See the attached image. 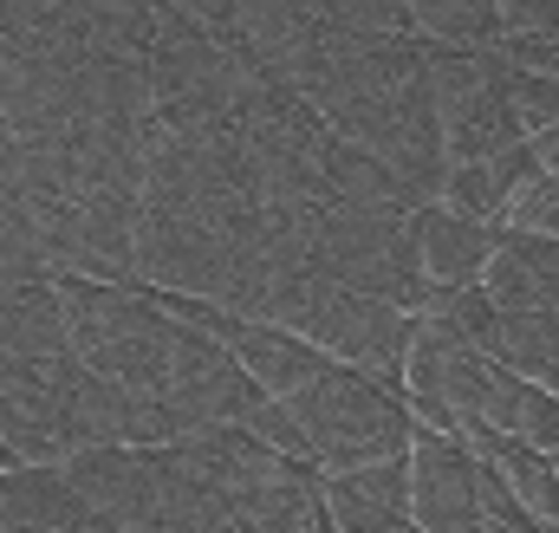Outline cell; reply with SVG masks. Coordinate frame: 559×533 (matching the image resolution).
<instances>
[{
    "label": "cell",
    "mask_w": 559,
    "mask_h": 533,
    "mask_svg": "<svg viewBox=\"0 0 559 533\" xmlns=\"http://www.w3.org/2000/svg\"><path fill=\"white\" fill-rule=\"evenodd\" d=\"M66 299V325H72V352L111 378L118 391L169 403V371H176V339L182 319L163 306L156 286L143 280H59Z\"/></svg>",
    "instance_id": "obj_1"
},
{
    "label": "cell",
    "mask_w": 559,
    "mask_h": 533,
    "mask_svg": "<svg viewBox=\"0 0 559 533\" xmlns=\"http://www.w3.org/2000/svg\"><path fill=\"white\" fill-rule=\"evenodd\" d=\"M312 462L325 475L338 469H365V462H391V455H411L417 442V416H411V398L358 365H325L306 391L286 398Z\"/></svg>",
    "instance_id": "obj_2"
},
{
    "label": "cell",
    "mask_w": 559,
    "mask_h": 533,
    "mask_svg": "<svg viewBox=\"0 0 559 533\" xmlns=\"http://www.w3.org/2000/svg\"><path fill=\"white\" fill-rule=\"evenodd\" d=\"M429 92H436L449 163H481V156L527 143L514 59L501 46H436L429 39Z\"/></svg>",
    "instance_id": "obj_3"
},
{
    "label": "cell",
    "mask_w": 559,
    "mask_h": 533,
    "mask_svg": "<svg viewBox=\"0 0 559 533\" xmlns=\"http://www.w3.org/2000/svg\"><path fill=\"white\" fill-rule=\"evenodd\" d=\"M312 254L332 280L371 293V299H391L404 312H429L436 306V286L423 273L417 235H411V215H384V209H345V202H325L319 222H312Z\"/></svg>",
    "instance_id": "obj_4"
},
{
    "label": "cell",
    "mask_w": 559,
    "mask_h": 533,
    "mask_svg": "<svg viewBox=\"0 0 559 533\" xmlns=\"http://www.w3.org/2000/svg\"><path fill=\"white\" fill-rule=\"evenodd\" d=\"M411 514H417V533H481V449L468 436L417 423Z\"/></svg>",
    "instance_id": "obj_5"
},
{
    "label": "cell",
    "mask_w": 559,
    "mask_h": 533,
    "mask_svg": "<svg viewBox=\"0 0 559 533\" xmlns=\"http://www.w3.org/2000/svg\"><path fill=\"white\" fill-rule=\"evenodd\" d=\"M325 528L332 533H417V514H411V455L325 475Z\"/></svg>",
    "instance_id": "obj_6"
},
{
    "label": "cell",
    "mask_w": 559,
    "mask_h": 533,
    "mask_svg": "<svg viewBox=\"0 0 559 533\" xmlns=\"http://www.w3.org/2000/svg\"><path fill=\"white\" fill-rule=\"evenodd\" d=\"M411 235H417V254H423V273L436 293H462V286H481L488 266H495V248H501V228L488 222H468L442 202H423L411 215Z\"/></svg>",
    "instance_id": "obj_7"
},
{
    "label": "cell",
    "mask_w": 559,
    "mask_h": 533,
    "mask_svg": "<svg viewBox=\"0 0 559 533\" xmlns=\"http://www.w3.org/2000/svg\"><path fill=\"white\" fill-rule=\"evenodd\" d=\"M0 358H72V325L59 280H7L0 273Z\"/></svg>",
    "instance_id": "obj_8"
},
{
    "label": "cell",
    "mask_w": 559,
    "mask_h": 533,
    "mask_svg": "<svg viewBox=\"0 0 559 533\" xmlns=\"http://www.w3.org/2000/svg\"><path fill=\"white\" fill-rule=\"evenodd\" d=\"M534 169H540L534 137L514 143V150H501V156H481V163H449V176H442V209H455V215H468V222H488V228H508V209H514V196L527 189Z\"/></svg>",
    "instance_id": "obj_9"
},
{
    "label": "cell",
    "mask_w": 559,
    "mask_h": 533,
    "mask_svg": "<svg viewBox=\"0 0 559 533\" xmlns=\"http://www.w3.org/2000/svg\"><path fill=\"white\" fill-rule=\"evenodd\" d=\"M481 286L495 293L501 312H559V235L501 228V248Z\"/></svg>",
    "instance_id": "obj_10"
},
{
    "label": "cell",
    "mask_w": 559,
    "mask_h": 533,
    "mask_svg": "<svg viewBox=\"0 0 559 533\" xmlns=\"http://www.w3.org/2000/svg\"><path fill=\"white\" fill-rule=\"evenodd\" d=\"M475 449L495 455L501 475L514 482V495L540 514V528L559 533V455L534 449V442H521V436H488V442H475Z\"/></svg>",
    "instance_id": "obj_11"
},
{
    "label": "cell",
    "mask_w": 559,
    "mask_h": 533,
    "mask_svg": "<svg viewBox=\"0 0 559 533\" xmlns=\"http://www.w3.org/2000/svg\"><path fill=\"white\" fill-rule=\"evenodd\" d=\"M488 358H501L521 378L547 384L559 371V312H501V332H495Z\"/></svg>",
    "instance_id": "obj_12"
},
{
    "label": "cell",
    "mask_w": 559,
    "mask_h": 533,
    "mask_svg": "<svg viewBox=\"0 0 559 533\" xmlns=\"http://www.w3.org/2000/svg\"><path fill=\"white\" fill-rule=\"evenodd\" d=\"M411 26L436 46H501L495 0H411Z\"/></svg>",
    "instance_id": "obj_13"
},
{
    "label": "cell",
    "mask_w": 559,
    "mask_h": 533,
    "mask_svg": "<svg viewBox=\"0 0 559 533\" xmlns=\"http://www.w3.org/2000/svg\"><path fill=\"white\" fill-rule=\"evenodd\" d=\"M319 20L338 39H397V33H417L411 26V0H325Z\"/></svg>",
    "instance_id": "obj_14"
},
{
    "label": "cell",
    "mask_w": 559,
    "mask_h": 533,
    "mask_svg": "<svg viewBox=\"0 0 559 533\" xmlns=\"http://www.w3.org/2000/svg\"><path fill=\"white\" fill-rule=\"evenodd\" d=\"M508 228L514 235H559V176H547V169L527 176V189L508 209Z\"/></svg>",
    "instance_id": "obj_15"
},
{
    "label": "cell",
    "mask_w": 559,
    "mask_h": 533,
    "mask_svg": "<svg viewBox=\"0 0 559 533\" xmlns=\"http://www.w3.org/2000/svg\"><path fill=\"white\" fill-rule=\"evenodd\" d=\"M501 39H547L559 33V0H495Z\"/></svg>",
    "instance_id": "obj_16"
},
{
    "label": "cell",
    "mask_w": 559,
    "mask_h": 533,
    "mask_svg": "<svg viewBox=\"0 0 559 533\" xmlns=\"http://www.w3.org/2000/svg\"><path fill=\"white\" fill-rule=\"evenodd\" d=\"M521 442H534V449L559 455V391H547V384H534V391H527V410H521Z\"/></svg>",
    "instance_id": "obj_17"
},
{
    "label": "cell",
    "mask_w": 559,
    "mask_h": 533,
    "mask_svg": "<svg viewBox=\"0 0 559 533\" xmlns=\"http://www.w3.org/2000/svg\"><path fill=\"white\" fill-rule=\"evenodd\" d=\"M13 462H20V455H13V449H7V442H0V469H13Z\"/></svg>",
    "instance_id": "obj_18"
},
{
    "label": "cell",
    "mask_w": 559,
    "mask_h": 533,
    "mask_svg": "<svg viewBox=\"0 0 559 533\" xmlns=\"http://www.w3.org/2000/svg\"><path fill=\"white\" fill-rule=\"evenodd\" d=\"M20 533H39V528H20Z\"/></svg>",
    "instance_id": "obj_19"
},
{
    "label": "cell",
    "mask_w": 559,
    "mask_h": 533,
    "mask_svg": "<svg viewBox=\"0 0 559 533\" xmlns=\"http://www.w3.org/2000/svg\"><path fill=\"white\" fill-rule=\"evenodd\" d=\"M319 533H332V528H319Z\"/></svg>",
    "instance_id": "obj_20"
}]
</instances>
